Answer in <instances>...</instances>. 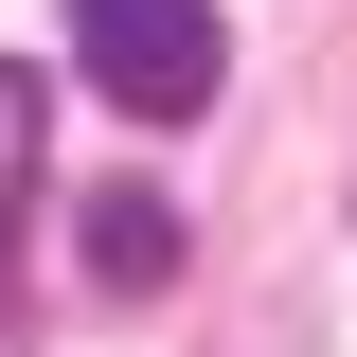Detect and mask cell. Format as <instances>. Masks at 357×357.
<instances>
[{
    "label": "cell",
    "instance_id": "1",
    "mask_svg": "<svg viewBox=\"0 0 357 357\" xmlns=\"http://www.w3.org/2000/svg\"><path fill=\"white\" fill-rule=\"evenodd\" d=\"M72 54H89V89L126 126H197L232 89V18L215 0H72Z\"/></svg>",
    "mask_w": 357,
    "mask_h": 357
},
{
    "label": "cell",
    "instance_id": "2",
    "mask_svg": "<svg viewBox=\"0 0 357 357\" xmlns=\"http://www.w3.org/2000/svg\"><path fill=\"white\" fill-rule=\"evenodd\" d=\"M72 268H89V304H143V286H178V197H161V178H89Z\"/></svg>",
    "mask_w": 357,
    "mask_h": 357
},
{
    "label": "cell",
    "instance_id": "3",
    "mask_svg": "<svg viewBox=\"0 0 357 357\" xmlns=\"http://www.w3.org/2000/svg\"><path fill=\"white\" fill-rule=\"evenodd\" d=\"M18 197H36V72L0 54V215H18Z\"/></svg>",
    "mask_w": 357,
    "mask_h": 357
}]
</instances>
